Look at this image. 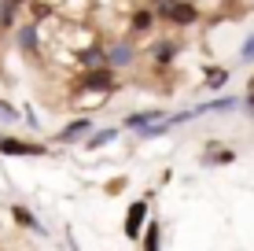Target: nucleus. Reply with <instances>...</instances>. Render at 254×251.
Here are the masks:
<instances>
[{"mask_svg":"<svg viewBox=\"0 0 254 251\" xmlns=\"http://www.w3.org/2000/svg\"><path fill=\"white\" fill-rule=\"evenodd\" d=\"M155 15L162 26H173V30H191V26L203 22V11H199L195 0H159Z\"/></svg>","mask_w":254,"mask_h":251,"instance_id":"f257e3e1","label":"nucleus"},{"mask_svg":"<svg viewBox=\"0 0 254 251\" xmlns=\"http://www.w3.org/2000/svg\"><path fill=\"white\" fill-rule=\"evenodd\" d=\"M122 89V78L115 67H96V71H77V78L70 82V92H103V96H111V92Z\"/></svg>","mask_w":254,"mask_h":251,"instance_id":"f03ea898","label":"nucleus"},{"mask_svg":"<svg viewBox=\"0 0 254 251\" xmlns=\"http://www.w3.org/2000/svg\"><path fill=\"white\" fill-rule=\"evenodd\" d=\"M107 45V67H115V71H129V67H136L140 59V45L136 37H115V41H103Z\"/></svg>","mask_w":254,"mask_h":251,"instance_id":"7ed1b4c3","label":"nucleus"},{"mask_svg":"<svg viewBox=\"0 0 254 251\" xmlns=\"http://www.w3.org/2000/svg\"><path fill=\"white\" fill-rule=\"evenodd\" d=\"M15 48H19L30 63H41V22L26 19V22L15 26Z\"/></svg>","mask_w":254,"mask_h":251,"instance_id":"20e7f679","label":"nucleus"},{"mask_svg":"<svg viewBox=\"0 0 254 251\" xmlns=\"http://www.w3.org/2000/svg\"><path fill=\"white\" fill-rule=\"evenodd\" d=\"M0 155H11V159L30 155V159H41V155H56V152H48V144H41V141H22V137L0 133Z\"/></svg>","mask_w":254,"mask_h":251,"instance_id":"39448f33","label":"nucleus"},{"mask_svg":"<svg viewBox=\"0 0 254 251\" xmlns=\"http://www.w3.org/2000/svg\"><path fill=\"white\" fill-rule=\"evenodd\" d=\"M92 129H96V118L92 115H77V118H70L66 126H59L56 144H77V141H85Z\"/></svg>","mask_w":254,"mask_h":251,"instance_id":"423d86ee","label":"nucleus"},{"mask_svg":"<svg viewBox=\"0 0 254 251\" xmlns=\"http://www.w3.org/2000/svg\"><path fill=\"white\" fill-rule=\"evenodd\" d=\"M159 26V15H155L151 4H136L133 11H129V37H147V33Z\"/></svg>","mask_w":254,"mask_h":251,"instance_id":"0eeeda50","label":"nucleus"},{"mask_svg":"<svg viewBox=\"0 0 254 251\" xmlns=\"http://www.w3.org/2000/svg\"><path fill=\"white\" fill-rule=\"evenodd\" d=\"M74 67L77 71H96V67H107V45L100 41H92V45H85L81 52H74Z\"/></svg>","mask_w":254,"mask_h":251,"instance_id":"6e6552de","label":"nucleus"},{"mask_svg":"<svg viewBox=\"0 0 254 251\" xmlns=\"http://www.w3.org/2000/svg\"><path fill=\"white\" fill-rule=\"evenodd\" d=\"M144 222H147V200H133L126 211V222H122V233L129 240H140L144 237Z\"/></svg>","mask_w":254,"mask_h":251,"instance_id":"1a4fd4ad","label":"nucleus"},{"mask_svg":"<svg viewBox=\"0 0 254 251\" xmlns=\"http://www.w3.org/2000/svg\"><path fill=\"white\" fill-rule=\"evenodd\" d=\"M177 52H181V41H173V37H162V41H155V45H151L155 71H170V67H173V59H177Z\"/></svg>","mask_w":254,"mask_h":251,"instance_id":"9d476101","label":"nucleus"},{"mask_svg":"<svg viewBox=\"0 0 254 251\" xmlns=\"http://www.w3.org/2000/svg\"><path fill=\"white\" fill-rule=\"evenodd\" d=\"M199 163H203V167H229V163H236V148H232V144L210 141L203 148V155H199Z\"/></svg>","mask_w":254,"mask_h":251,"instance_id":"9b49d317","label":"nucleus"},{"mask_svg":"<svg viewBox=\"0 0 254 251\" xmlns=\"http://www.w3.org/2000/svg\"><path fill=\"white\" fill-rule=\"evenodd\" d=\"M199 115H232V111H243V96H217V100H203L195 103Z\"/></svg>","mask_w":254,"mask_h":251,"instance_id":"f8f14e48","label":"nucleus"},{"mask_svg":"<svg viewBox=\"0 0 254 251\" xmlns=\"http://www.w3.org/2000/svg\"><path fill=\"white\" fill-rule=\"evenodd\" d=\"M159 118H166V111H162V107H144V111H133V115H126L122 129H129V133H140L144 126L159 122Z\"/></svg>","mask_w":254,"mask_h":251,"instance_id":"ddd939ff","label":"nucleus"},{"mask_svg":"<svg viewBox=\"0 0 254 251\" xmlns=\"http://www.w3.org/2000/svg\"><path fill=\"white\" fill-rule=\"evenodd\" d=\"M229 78H232V71L229 67H203V92H221L225 85H229Z\"/></svg>","mask_w":254,"mask_h":251,"instance_id":"4468645a","label":"nucleus"},{"mask_svg":"<svg viewBox=\"0 0 254 251\" xmlns=\"http://www.w3.org/2000/svg\"><path fill=\"white\" fill-rule=\"evenodd\" d=\"M118 133H122L118 126H107V129H92V133L81 141V148H85V152H96V148H103V144L118 141Z\"/></svg>","mask_w":254,"mask_h":251,"instance_id":"2eb2a0df","label":"nucleus"},{"mask_svg":"<svg viewBox=\"0 0 254 251\" xmlns=\"http://www.w3.org/2000/svg\"><path fill=\"white\" fill-rule=\"evenodd\" d=\"M56 15H59V4H52V0H30L26 4V19H33V22L56 19Z\"/></svg>","mask_w":254,"mask_h":251,"instance_id":"dca6fc26","label":"nucleus"},{"mask_svg":"<svg viewBox=\"0 0 254 251\" xmlns=\"http://www.w3.org/2000/svg\"><path fill=\"white\" fill-rule=\"evenodd\" d=\"M26 7L22 4H11V0H0V30H15L22 22Z\"/></svg>","mask_w":254,"mask_h":251,"instance_id":"f3484780","label":"nucleus"},{"mask_svg":"<svg viewBox=\"0 0 254 251\" xmlns=\"http://www.w3.org/2000/svg\"><path fill=\"white\" fill-rule=\"evenodd\" d=\"M11 218L19 222L22 229H33V233H45V226H41V222H37V214H33L30 207H22V203H15V207H11Z\"/></svg>","mask_w":254,"mask_h":251,"instance_id":"a211bd4d","label":"nucleus"},{"mask_svg":"<svg viewBox=\"0 0 254 251\" xmlns=\"http://www.w3.org/2000/svg\"><path fill=\"white\" fill-rule=\"evenodd\" d=\"M170 115H166V118H159V122H151V126H144V129H140V141H159V137H166V133H170Z\"/></svg>","mask_w":254,"mask_h":251,"instance_id":"6ab92c4d","label":"nucleus"},{"mask_svg":"<svg viewBox=\"0 0 254 251\" xmlns=\"http://www.w3.org/2000/svg\"><path fill=\"white\" fill-rule=\"evenodd\" d=\"M162 226H159V222H147V229H144V251H162Z\"/></svg>","mask_w":254,"mask_h":251,"instance_id":"aec40b11","label":"nucleus"},{"mask_svg":"<svg viewBox=\"0 0 254 251\" xmlns=\"http://www.w3.org/2000/svg\"><path fill=\"white\" fill-rule=\"evenodd\" d=\"M0 122H19V107L0 96Z\"/></svg>","mask_w":254,"mask_h":251,"instance_id":"412c9836","label":"nucleus"},{"mask_svg":"<svg viewBox=\"0 0 254 251\" xmlns=\"http://www.w3.org/2000/svg\"><path fill=\"white\" fill-rule=\"evenodd\" d=\"M240 59H243V63H254V33H247V37H243V45H240Z\"/></svg>","mask_w":254,"mask_h":251,"instance_id":"4be33fe9","label":"nucleus"},{"mask_svg":"<svg viewBox=\"0 0 254 251\" xmlns=\"http://www.w3.org/2000/svg\"><path fill=\"white\" fill-rule=\"evenodd\" d=\"M243 111H247V118H254V92L243 96Z\"/></svg>","mask_w":254,"mask_h":251,"instance_id":"5701e85b","label":"nucleus"},{"mask_svg":"<svg viewBox=\"0 0 254 251\" xmlns=\"http://www.w3.org/2000/svg\"><path fill=\"white\" fill-rule=\"evenodd\" d=\"M122 188H126V177H115V181L107 185V192H122Z\"/></svg>","mask_w":254,"mask_h":251,"instance_id":"b1692460","label":"nucleus"},{"mask_svg":"<svg viewBox=\"0 0 254 251\" xmlns=\"http://www.w3.org/2000/svg\"><path fill=\"white\" fill-rule=\"evenodd\" d=\"M247 92H254V74H251V82H247Z\"/></svg>","mask_w":254,"mask_h":251,"instance_id":"393cba45","label":"nucleus"},{"mask_svg":"<svg viewBox=\"0 0 254 251\" xmlns=\"http://www.w3.org/2000/svg\"><path fill=\"white\" fill-rule=\"evenodd\" d=\"M11 4H22V7H26V4H30V0H11Z\"/></svg>","mask_w":254,"mask_h":251,"instance_id":"a878e982","label":"nucleus"}]
</instances>
